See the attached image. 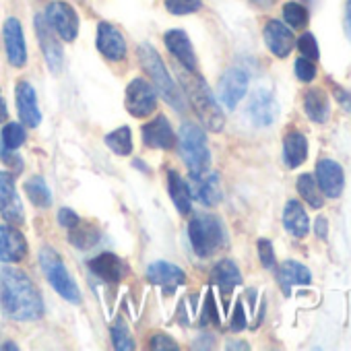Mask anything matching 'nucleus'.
I'll use <instances>...</instances> for the list:
<instances>
[{"instance_id":"f257e3e1","label":"nucleus","mask_w":351,"mask_h":351,"mask_svg":"<svg viewBox=\"0 0 351 351\" xmlns=\"http://www.w3.org/2000/svg\"><path fill=\"white\" fill-rule=\"evenodd\" d=\"M0 308L13 320H38L44 314V302L34 281L13 267L0 269Z\"/></svg>"},{"instance_id":"f03ea898","label":"nucleus","mask_w":351,"mask_h":351,"mask_svg":"<svg viewBox=\"0 0 351 351\" xmlns=\"http://www.w3.org/2000/svg\"><path fill=\"white\" fill-rule=\"evenodd\" d=\"M138 60L143 71L147 73V77L151 79L153 87L157 89V93H161V97L173 108V110H182L184 108V97L178 89V85L173 83V79L169 77L161 56L157 54V50L149 44H141L138 46Z\"/></svg>"},{"instance_id":"7ed1b4c3","label":"nucleus","mask_w":351,"mask_h":351,"mask_svg":"<svg viewBox=\"0 0 351 351\" xmlns=\"http://www.w3.org/2000/svg\"><path fill=\"white\" fill-rule=\"evenodd\" d=\"M182 85H184V91L197 112V116L201 118V122L211 128V130H221L223 128V112L219 110L209 85L205 83L203 77H199L197 73H186V77L182 79Z\"/></svg>"},{"instance_id":"20e7f679","label":"nucleus","mask_w":351,"mask_h":351,"mask_svg":"<svg viewBox=\"0 0 351 351\" xmlns=\"http://www.w3.org/2000/svg\"><path fill=\"white\" fill-rule=\"evenodd\" d=\"M178 147H180V155L184 157V163L191 176L207 173L211 165V151L207 145V134L201 126H197L195 122H184L180 126Z\"/></svg>"},{"instance_id":"39448f33","label":"nucleus","mask_w":351,"mask_h":351,"mask_svg":"<svg viewBox=\"0 0 351 351\" xmlns=\"http://www.w3.org/2000/svg\"><path fill=\"white\" fill-rule=\"evenodd\" d=\"M189 238H191L195 254L201 258H209L223 246L226 232H223L221 221L215 215L199 213L193 217L189 226Z\"/></svg>"},{"instance_id":"423d86ee","label":"nucleus","mask_w":351,"mask_h":351,"mask_svg":"<svg viewBox=\"0 0 351 351\" xmlns=\"http://www.w3.org/2000/svg\"><path fill=\"white\" fill-rule=\"evenodd\" d=\"M40 265L42 271L48 279V283L71 304H79L81 302V291L75 283V279L71 277L69 269L64 267L60 254L52 248H42L40 250Z\"/></svg>"},{"instance_id":"0eeeda50","label":"nucleus","mask_w":351,"mask_h":351,"mask_svg":"<svg viewBox=\"0 0 351 351\" xmlns=\"http://www.w3.org/2000/svg\"><path fill=\"white\" fill-rule=\"evenodd\" d=\"M46 21L50 23V27L64 40V42H73L79 34V17L77 11L66 5V3H50L46 7Z\"/></svg>"},{"instance_id":"6e6552de","label":"nucleus","mask_w":351,"mask_h":351,"mask_svg":"<svg viewBox=\"0 0 351 351\" xmlns=\"http://www.w3.org/2000/svg\"><path fill=\"white\" fill-rule=\"evenodd\" d=\"M124 106L130 116L134 118H145L157 108L155 99V89L145 81V79H134L126 87V99Z\"/></svg>"},{"instance_id":"1a4fd4ad","label":"nucleus","mask_w":351,"mask_h":351,"mask_svg":"<svg viewBox=\"0 0 351 351\" xmlns=\"http://www.w3.org/2000/svg\"><path fill=\"white\" fill-rule=\"evenodd\" d=\"M0 215L11 226H23L25 213L15 189V178L9 171H0Z\"/></svg>"},{"instance_id":"9d476101","label":"nucleus","mask_w":351,"mask_h":351,"mask_svg":"<svg viewBox=\"0 0 351 351\" xmlns=\"http://www.w3.org/2000/svg\"><path fill=\"white\" fill-rule=\"evenodd\" d=\"M34 25H36V34H38V40H40V48L44 52V58H46L50 71L54 75H58L62 71V66H64V50L58 44L56 36L52 34V27H50V23L46 21L44 15H36Z\"/></svg>"},{"instance_id":"9b49d317","label":"nucleus","mask_w":351,"mask_h":351,"mask_svg":"<svg viewBox=\"0 0 351 351\" xmlns=\"http://www.w3.org/2000/svg\"><path fill=\"white\" fill-rule=\"evenodd\" d=\"M314 178H316L318 189L322 191V195H326L328 199L341 197L345 178H343V169H341L339 163H335L332 159H320L316 163V176H314Z\"/></svg>"},{"instance_id":"f8f14e48","label":"nucleus","mask_w":351,"mask_h":351,"mask_svg":"<svg viewBox=\"0 0 351 351\" xmlns=\"http://www.w3.org/2000/svg\"><path fill=\"white\" fill-rule=\"evenodd\" d=\"M97 50L101 52L104 58H108L112 62L124 60V56H126V40L114 25L99 23L97 25Z\"/></svg>"},{"instance_id":"ddd939ff","label":"nucleus","mask_w":351,"mask_h":351,"mask_svg":"<svg viewBox=\"0 0 351 351\" xmlns=\"http://www.w3.org/2000/svg\"><path fill=\"white\" fill-rule=\"evenodd\" d=\"M246 91H248V75L242 69H230L219 81V97L230 110H234L240 104Z\"/></svg>"},{"instance_id":"4468645a","label":"nucleus","mask_w":351,"mask_h":351,"mask_svg":"<svg viewBox=\"0 0 351 351\" xmlns=\"http://www.w3.org/2000/svg\"><path fill=\"white\" fill-rule=\"evenodd\" d=\"M27 254L25 236L13 226H0V263H19Z\"/></svg>"},{"instance_id":"2eb2a0df","label":"nucleus","mask_w":351,"mask_h":351,"mask_svg":"<svg viewBox=\"0 0 351 351\" xmlns=\"http://www.w3.org/2000/svg\"><path fill=\"white\" fill-rule=\"evenodd\" d=\"M5 48H7V58L13 66L21 69L27 62V48H25V38H23V27L19 19L11 17L5 23Z\"/></svg>"},{"instance_id":"dca6fc26","label":"nucleus","mask_w":351,"mask_h":351,"mask_svg":"<svg viewBox=\"0 0 351 351\" xmlns=\"http://www.w3.org/2000/svg\"><path fill=\"white\" fill-rule=\"evenodd\" d=\"M147 279L149 283L153 285H159L165 293H173L178 289L182 283H184V271L180 267H176L171 263H153L149 269H147Z\"/></svg>"},{"instance_id":"f3484780","label":"nucleus","mask_w":351,"mask_h":351,"mask_svg":"<svg viewBox=\"0 0 351 351\" xmlns=\"http://www.w3.org/2000/svg\"><path fill=\"white\" fill-rule=\"evenodd\" d=\"M15 99H17V110H19V118L25 126L36 128L42 122V114L38 108V97L34 87L27 81H19L15 87Z\"/></svg>"},{"instance_id":"a211bd4d","label":"nucleus","mask_w":351,"mask_h":351,"mask_svg":"<svg viewBox=\"0 0 351 351\" xmlns=\"http://www.w3.org/2000/svg\"><path fill=\"white\" fill-rule=\"evenodd\" d=\"M165 46L171 52V56L178 60L180 64H184L186 71L197 73V54L193 50V44L189 40V36L182 29H171L165 34Z\"/></svg>"},{"instance_id":"6ab92c4d","label":"nucleus","mask_w":351,"mask_h":351,"mask_svg":"<svg viewBox=\"0 0 351 351\" xmlns=\"http://www.w3.org/2000/svg\"><path fill=\"white\" fill-rule=\"evenodd\" d=\"M265 42H267L269 50L279 58L289 56V52L295 46V38H293L291 29L285 27L281 21H275V19L265 25Z\"/></svg>"},{"instance_id":"aec40b11","label":"nucleus","mask_w":351,"mask_h":351,"mask_svg":"<svg viewBox=\"0 0 351 351\" xmlns=\"http://www.w3.org/2000/svg\"><path fill=\"white\" fill-rule=\"evenodd\" d=\"M143 143L151 149H171L176 145L173 130L165 116H157L143 126Z\"/></svg>"},{"instance_id":"412c9836","label":"nucleus","mask_w":351,"mask_h":351,"mask_svg":"<svg viewBox=\"0 0 351 351\" xmlns=\"http://www.w3.org/2000/svg\"><path fill=\"white\" fill-rule=\"evenodd\" d=\"M248 114L256 126H269L277 118V104L269 91H256L250 99Z\"/></svg>"},{"instance_id":"4be33fe9","label":"nucleus","mask_w":351,"mask_h":351,"mask_svg":"<svg viewBox=\"0 0 351 351\" xmlns=\"http://www.w3.org/2000/svg\"><path fill=\"white\" fill-rule=\"evenodd\" d=\"M89 269L93 275H97L99 279H104L108 283H118L124 275L122 261L116 254H99V256L91 258Z\"/></svg>"},{"instance_id":"5701e85b","label":"nucleus","mask_w":351,"mask_h":351,"mask_svg":"<svg viewBox=\"0 0 351 351\" xmlns=\"http://www.w3.org/2000/svg\"><path fill=\"white\" fill-rule=\"evenodd\" d=\"M193 193L195 197L207 205L213 207L221 201V193H219V180H217V173H209V176H193Z\"/></svg>"},{"instance_id":"b1692460","label":"nucleus","mask_w":351,"mask_h":351,"mask_svg":"<svg viewBox=\"0 0 351 351\" xmlns=\"http://www.w3.org/2000/svg\"><path fill=\"white\" fill-rule=\"evenodd\" d=\"M167 191H169V197L176 205V209H178L182 215L191 213V201H193V195H191V189L189 184L180 178L178 171H169L167 173Z\"/></svg>"},{"instance_id":"393cba45","label":"nucleus","mask_w":351,"mask_h":351,"mask_svg":"<svg viewBox=\"0 0 351 351\" xmlns=\"http://www.w3.org/2000/svg\"><path fill=\"white\" fill-rule=\"evenodd\" d=\"M304 110L306 116L318 124H324L330 116V106H328V97L322 89H310L304 95Z\"/></svg>"},{"instance_id":"a878e982","label":"nucleus","mask_w":351,"mask_h":351,"mask_svg":"<svg viewBox=\"0 0 351 351\" xmlns=\"http://www.w3.org/2000/svg\"><path fill=\"white\" fill-rule=\"evenodd\" d=\"M283 223L287 228V232L295 238H304L308 234L310 228V219L304 211V207L298 201H289L285 205V213H283Z\"/></svg>"},{"instance_id":"bb28decb","label":"nucleus","mask_w":351,"mask_h":351,"mask_svg":"<svg viewBox=\"0 0 351 351\" xmlns=\"http://www.w3.org/2000/svg\"><path fill=\"white\" fill-rule=\"evenodd\" d=\"M310 281H312L310 271L295 261H285L279 269V283L285 293H289L293 285H308Z\"/></svg>"},{"instance_id":"cd10ccee","label":"nucleus","mask_w":351,"mask_h":351,"mask_svg":"<svg viewBox=\"0 0 351 351\" xmlns=\"http://www.w3.org/2000/svg\"><path fill=\"white\" fill-rule=\"evenodd\" d=\"M283 155H285V163L287 167H300L306 157H308V143H306V136L300 134V132H289L285 136V143H283Z\"/></svg>"},{"instance_id":"c85d7f7f","label":"nucleus","mask_w":351,"mask_h":351,"mask_svg":"<svg viewBox=\"0 0 351 351\" xmlns=\"http://www.w3.org/2000/svg\"><path fill=\"white\" fill-rule=\"evenodd\" d=\"M213 279L219 285V289L223 291V295H230L234 291V287H238L242 283L240 269L236 267L234 261H221V263H217V267L213 269Z\"/></svg>"},{"instance_id":"c756f323","label":"nucleus","mask_w":351,"mask_h":351,"mask_svg":"<svg viewBox=\"0 0 351 351\" xmlns=\"http://www.w3.org/2000/svg\"><path fill=\"white\" fill-rule=\"evenodd\" d=\"M99 240V232L95 226H89V223H77L75 228L69 230V242L79 248V250H89L97 244Z\"/></svg>"},{"instance_id":"7c9ffc66","label":"nucleus","mask_w":351,"mask_h":351,"mask_svg":"<svg viewBox=\"0 0 351 351\" xmlns=\"http://www.w3.org/2000/svg\"><path fill=\"white\" fill-rule=\"evenodd\" d=\"M23 189H25L29 201H32L36 207L48 209V207L52 205V193H50V189L46 186V182H44L42 176H34V178H29V180L25 182Z\"/></svg>"},{"instance_id":"2f4dec72","label":"nucleus","mask_w":351,"mask_h":351,"mask_svg":"<svg viewBox=\"0 0 351 351\" xmlns=\"http://www.w3.org/2000/svg\"><path fill=\"white\" fill-rule=\"evenodd\" d=\"M298 193L302 195V199L312 207V209H320L324 199L322 193L318 191V182L312 173H302L298 178Z\"/></svg>"},{"instance_id":"473e14b6","label":"nucleus","mask_w":351,"mask_h":351,"mask_svg":"<svg viewBox=\"0 0 351 351\" xmlns=\"http://www.w3.org/2000/svg\"><path fill=\"white\" fill-rule=\"evenodd\" d=\"M106 145L116 155H130L132 153V134L128 126H120L114 132L106 134Z\"/></svg>"},{"instance_id":"72a5a7b5","label":"nucleus","mask_w":351,"mask_h":351,"mask_svg":"<svg viewBox=\"0 0 351 351\" xmlns=\"http://www.w3.org/2000/svg\"><path fill=\"white\" fill-rule=\"evenodd\" d=\"M25 138H27V134H25L23 126H19V124H15V122L7 124V126L3 128V147L9 149V151L19 149V147L25 143Z\"/></svg>"},{"instance_id":"f704fd0d","label":"nucleus","mask_w":351,"mask_h":351,"mask_svg":"<svg viewBox=\"0 0 351 351\" xmlns=\"http://www.w3.org/2000/svg\"><path fill=\"white\" fill-rule=\"evenodd\" d=\"M283 19H285V23L289 27L300 29V27H304L308 23V11L298 3H287L283 7Z\"/></svg>"},{"instance_id":"c9c22d12","label":"nucleus","mask_w":351,"mask_h":351,"mask_svg":"<svg viewBox=\"0 0 351 351\" xmlns=\"http://www.w3.org/2000/svg\"><path fill=\"white\" fill-rule=\"evenodd\" d=\"M112 341H114V349H120V351L134 349V339H132L130 330L126 328V324L122 320H118L112 326Z\"/></svg>"},{"instance_id":"e433bc0d","label":"nucleus","mask_w":351,"mask_h":351,"mask_svg":"<svg viewBox=\"0 0 351 351\" xmlns=\"http://www.w3.org/2000/svg\"><path fill=\"white\" fill-rule=\"evenodd\" d=\"M171 15H191L201 9V0H163Z\"/></svg>"},{"instance_id":"4c0bfd02","label":"nucleus","mask_w":351,"mask_h":351,"mask_svg":"<svg viewBox=\"0 0 351 351\" xmlns=\"http://www.w3.org/2000/svg\"><path fill=\"white\" fill-rule=\"evenodd\" d=\"M298 48H300L302 56L308 58V60H318V56H320L318 54V44H316V40H314L312 34H304L298 40Z\"/></svg>"},{"instance_id":"58836bf2","label":"nucleus","mask_w":351,"mask_h":351,"mask_svg":"<svg viewBox=\"0 0 351 351\" xmlns=\"http://www.w3.org/2000/svg\"><path fill=\"white\" fill-rule=\"evenodd\" d=\"M295 75H298L300 81L310 83L316 77V66L312 64V60H308V58L302 56L300 60H295Z\"/></svg>"},{"instance_id":"ea45409f","label":"nucleus","mask_w":351,"mask_h":351,"mask_svg":"<svg viewBox=\"0 0 351 351\" xmlns=\"http://www.w3.org/2000/svg\"><path fill=\"white\" fill-rule=\"evenodd\" d=\"M258 258H261L265 269H273L275 267V250H273L271 242L265 240V238L258 240Z\"/></svg>"},{"instance_id":"a19ab883","label":"nucleus","mask_w":351,"mask_h":351,"mask_svg":"<svg viewBox=\"0 0 351 351\" xmlns=\"http://www.w3.org/2000/svg\"><path fill=\"white\" fill-rule=\"evenodd\" d=\"M207 320L219 324V314H217V308H215V298H213V291H207V298H205V308H203V318L201 322L205 324Z\"/></svg>"},{"instance_id":"79ce46f5","label":"nucleus","mask_w":351,"mask_h":351,"mask_svg":"<svg viewBox=\"0 0 351 351\" xmlns=\"http://www.w3.org/2000/svg\"><path fill=\"white\" fill-rule=\"evenodd\" d=\"M149 347H151V349H169V351H178V345H176L173 339L167 337V335H155V337H151Z\"/></svg>"},{"instance_id":"37998d69","label":"nucleus","mask_w":351,"mask_h":351,"mask_svg":"<svg viewBox=\"0 0 351 351\" xmlns=\"http://www.w3.org/2000/svg\"><path fill=\"white\" fill-rule=\"evenodd\" d=\"M79 221H81V217H79L73 209L64 207V209H60V211H58V223H60L62 228L71 230V228H75Z\"/></svg>"},{"instance_id":"c03bdc74","label":"nucleus","mask_w":351,"mask_h":351,"mask_svg":"<svg viewBox=\"0 0 351 351\" xmlns=\"http://www.w3.org/2000/svg\"><path fill=\"white\" fill-rule=\"evenodd\" d=\"M246 328V314H244V306L242 302L236 304V310H234V316H232V330H242Z\"/></svg>"},{"instance_id":"a18cd8bd","label":"nucleus","mask_w":351,"mask_h":351,"mask_svg":"<svg viewBox=\"0 0 351 351\" xmlns=\"http://www.w3.org/2000/svg\"><path fill=\"white\" fill-rule=\"evenodd\" d=\"M345 34L351 42V0H347V7H345Z\"/></svg>"},{"instance_id":"49530a36","label":"nucleus","mask_w":351,"mask_h":351,"mask_svg":"<svg viewBox=\"0 0 351 351\" xmlns=\"http://www.w3.org/2000/svg\"><path fill=\"white\" fill-rule=\"evenodd\" d=\"M326 226H328V223H326L324 217H318V219H316V234H318V238H326V232H328Z\"/></svg>"},{"instance_id":"de8ad7c7","label":"nucleus","mask_w":351,"mask_h":351,"mask_svg":"<svg viewBox=\"0 0 351 351\" xmlns=\"http://www.w3.org/2000/svg\"><path fill=\"white\" fill-rule=\"evenodd\" d=\"M337 99H339V104H343V106H345V110H347V112H351V97H349L345 91L337 89Z\"/></svg>"},{"instance_id":"09e8293b","label":"nucleus","mask_w":351,"mask_h":351,"mask_svg":"<svg viewBox=\"0 0 351 351\" xmlns=\"http://www.w3.org/2000/svg\"><path fill=\"white\" fill-rule=\"evenodd\" d=\"M7 104H5V99H3V95H0V122H5L7 120Z\"/></svg>"},{"instance_id":"8fccbe9b","label":"nucleus","mask_w":351,"mask_h":351,"mask_svg":"<svg viewBox=\"0 0 351 351\" xmlns=\"http://www.w3.org/2000/svg\"><path fill=\"white\" fill-rule=\"evenodd\" d=\"M228 349H248V345H240V343H232V345H228Z\"/></svg>"},{"instance_id":"3c124183","label":"nucleus","mask_w":351,"mask_h":351,"mask_svg":"<svg viewBox=\"0 0 351 351\" xmlns=\"http://www.w3.org/2000/svg\"><path fill=\"white\" fill-rule=\"evenodd\" d=\"M0 349H19V347H17V345H13V343H5Z\"/></svg>"},{"instance_id":"603ef678","label":"nucleus","mask_w":351,"mask_h":351,"mask_svg":"<svg viewBox=\"0 0 351 351\" xmlns=\"http://www.w3.org/2000/svg\"><path fill=\"white\" fill-rule=\"evenodd\" d=\"M254 3H258V5H269L271 0H254Z\"/></svg>"}]
</instances>
